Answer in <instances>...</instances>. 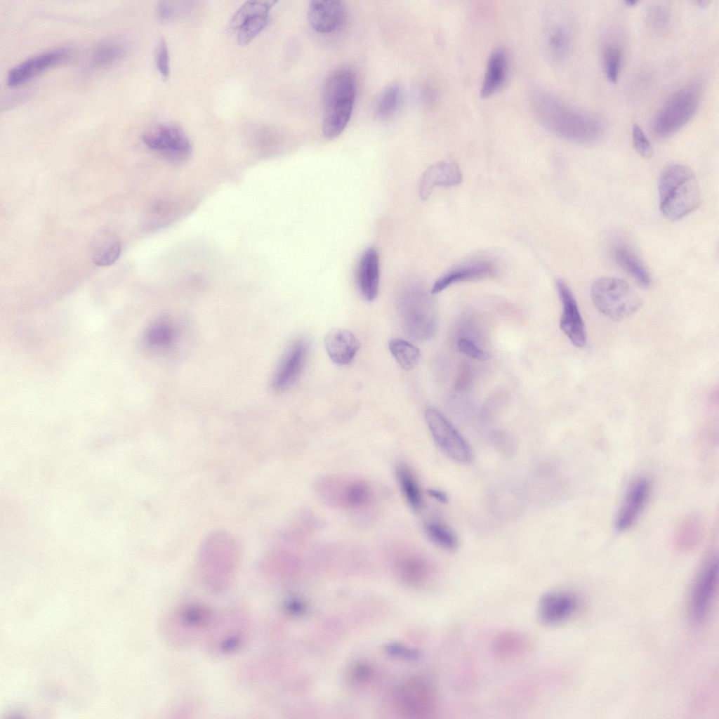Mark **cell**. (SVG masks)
Wrapping results in <instances>:
<instances>
[{
  "label": "cell",
  "mask_w": 719,
  "mask_h": 719,
  "mask_svg": "<svg viewBox=\"0 0 719 719\" xmlns=\"http://www.w3.org/2000/svg\"><path fill=\"white\" fill-rule=\"evenodd\" d=\"M379 257L374 248L367 249L360 257L356 279L360 293L368 301H374L378 292Z\"/></svg>",
  "instance_id": "24"
},
{
  "label": "cell",
  "mask_w": 719,
  "mask_h": 719,
  "mask_svg": "<svg viewBox=\"0 0 719 719\" xmlns=\"http://www.w3.org/2000/svg\"><path fill=\"white\" fill-rule=\"evenodd\" d=\"M647 18L654 29H661L668 22V10L664 4H654L648 10Z\"/></svg>",
  "instance_id": "42"
},
{
  "label": "cell",
  "mask_w": 719,
  "mask_h": 719,
  "mask_svg": "<svg viewBox=\"0 0 719 719\" xmlns=\"http://www.w3.org/2000/svg\"><path fill=\"white\" fill-rule=\"evenodd\" d=\"M625 4L628 6H635L638 4V1H636V0H627V1H625Z\"/></svg>",
  "instance_id": "46"
},
{
  "label": "cell",
  "mask_w": 719,
  "mask_h": 719,
  "mask_svg": "<svg viewBox=\"0 0 719 719\" xmlns=\"http://www.w3.org/2000/svg\"><path fill=\"white\" fill-rule=\"evenodd\" d=\"M651 490V482L645 477H638L630 484L615 520L616 530L624 532L633 526L649 500Z\"/></svg>",
  "instance_id": "15"
},
{
  "label": "cell",
  "mask_w": 719,
  "mask_h": 719,
  "mask_svg": "<svg viewBox=\"0 0 719 719\" xmlns=\"http://www.w3.org/2000/svg\"><path fill=\"white\" fill-rule=\"evenodd\" d=\"M496 266L488 260H475L464 263L449 270L434 283L430 293L437 294L457 282L482 279L494 276Z\"/></svg>",
  "instance_id": "20"
},
{
  "label": "cell",
  "mask_w": 719,
  "mask_h": 719,
  "mask_svg": "<svg viewBox=\"0 0 719 719\" xmlns=\"http://www.w3.org/2000/svg\"><path fill=\"white\" fill-rule=\"evenodd\" d=\"M70 55L67 47L48 50L18 63L6 75V83L10 86L22 84L46 70L66 60Z\"/></svg>",
  "instance_id": "14"
},
{
  "label": "cell",
  "mask_w": 719,
  "mask_h": 719,
  "mask_svg": "<svg viewBox=\"0 0 719 719\" xmlns=\"http://www.w3.org/2000/svg\"><path fill=\"white\" fill-rule=\"evenodd\" d=\"M632 140L634 148L644 158H650L653 154L652 145L640 126L634 124L632 127Z\"/></svg>",
  "instance_id": "40"
},
{
  "label": "cell",
  "mask_w": 719,
  "mask_h": 719,
  "mask_svg": "<svg viewBox=\"0 0 719 719\" xmlns=\"http://www.w3.org/2000/svg\"><path fill=\"white\" fill-rule=\"evenodd\" d=\"M622 61V49L619 44L609 42L605 45L602 51V63L606 78L609 82H616Z\"/></svg>",
  "instance_id": "34"
},
{
  "label": "cell",
  "mask_w": 719,
  "mask_h": 719,
  "mask_svg": "<svg viewBox=\"0 0 719 719\" xmlns=\"http://www.w3.org/2000/svg\"><path fill=\"white\" fill-rule=\"evenodd\" d=\"M388 347L395 360L404 369L411 370L417 365L421 352L414 344L402 338H393L389 341Z\"/></svg>",
  "instance_id": "31"
},
{
  "label": "cell",
  "mask_w": 719,
  "mask_h": 719,
  "mask_svg": "<svg viewBox=\"0 0 719 719\" xmlns=\"http://www.w3.org/2000/svg\"><path fill=\"white\" fill-rule=\"evenodd\" d=\"M577 605V599L572 593L550 591L541 596L538 605V616L543 624L555 626L571 617Z\"/></svg>",
  "instance_id": "19"
},
{
  "label": "cell",
  "mask_w": 719,
  "mask_h": 719,
  "mask_svg": "<svg viewBox=\"0 0 719 719\" xmlns=\"http://www.w3.org/2000/svg\"><path fill=\"white\" fill-rule=\"evenodd\" d=\"M252 621L242 607H232L217 612L215 620L202 640L205 652L211 657L222 659L242 651L249 642Z\"/></svg>",
  "instance_id": "6"
},
{
  "label": "cell",
  "mask_w": 719,
  "mask_h": 719,
  "mask_svg": "<svg viewBox=\"0 0 719 719\" xmlns=\"http://www.w3.org/2000/svg\"><path fill=\"white\" fill-rule=\"evenodd\" d=\"M427 492L429 496L442 503H447L448 502L447 495L441 490L429 489Z\"/></svg>",
  "instance_id": "45"
},
{
  "label": "cell",
  "mask_w": 719,
  "mask_h": 719,
  "mask_svg": "<svg viewBox=\"0 0 719 719\" xmlns=\"http://www.w3.org/2000/svg\"><path fill=\"white\" fill-rule=\"evenodd\" d=\"M240 558L236 539L228 532L217 529L202 541L197 555L200 579L211 592L228 591L235 582Z\"/></svg>",
  "instance_id": "2"
},
{
  "label": "cell",
  "mask_w": 719,
  "mask_h": 719,
  "mask_svg": "<svg viewBox=\"0 0 719 719\" xmlns=\"http://www.w3.org/2000/svg\"><path fill=\"white\" fill-rule=\"evenodd\" d=\"M155 62L161 76L164 79H167L170 74V60L168 46L164 39H159L157 44Z\"/></svg>",
  "instance_id": "41"
},
{
  "label": "cell",
  "mask_w": 719,
  "mask_h": 719,
  "mask_svg": "<svg viewBox=\"0 0 719 719\" xmlns=\"http://www.w3.org/2000/svg\"><path fill=\"white\" fill-rule=\"evenodd\" d=\"M525 639L515 633L507 632L497 637L494 651L498 657L508 658L520 654L525 650Z\"/></svg>",
  "instance_id": "33"
},
{
  "label": "cell",
  "mask_w": 719,
  "mask_h": 719,
  "mask_svg": "<svg viewBox=\"0 0 719 719\" xmlns=\"http://www.w3.org/2000/svg\"><path fill=\"white\" fill-rule=\"evenodd\" d=\"M324 343L328 356L338 365L350 364L360 349L356 336L345 329L335 328L329 331L324 336Z\"/></svg>",
  "instance_id": "23"
},
{
  "label": "cell",
  "mask_w": 719,
  "mask_h": 719,
  "mask_svg": "<svg viewBox=\"0 0 719 719\" xmlns=\"http://www.w3.org/2000/svg\"><path fill=\"white\" fill-rule=\"evenodd\" d=\"M556 289L562 305L560 327L575 346L582 348L586 343V334L576 301L564 281L558 279Z\"/></svg>",
  "instance_id": "17"
},
{
  "label": "cell",
  "mask_w": 719,
  "mask_h": 719,
  "mask_svg": "<svg viewBox=\"0 0 719 719\" xmlns=\"http://www.w3.org/2000/svg\"><path fill=\"white\" fill-rule=\"evenodd\" d=\"M276 1H249L235 13L230 26L237 29L238 44H249L268 25L270 12Z\"/></svg>",
  "instance_id": "12"
},
{
  "label": "cell",
  "mask_w": 719,
  "mask_h": 719,
  "mask_svg": "<svg viewBox=\"0 0 719 719\" xmlns=\"http://www.w3.org/2000/svg\"><path fill=\"white\" fill-rule=\"evenodd\" d=\"M424 532L434 544L447 550H455L459 543L456 534L446 524L435 520H427Z\"/></svg>",
  "instance_id": "28"
},
{
  "label": "cell",
  "mask_w": 719,
  "mask_h": 719,
  "mask_svg": "<svg viewBox=\"0 0 719 719\" xmlns=\"http://www.w3.org/2000/svg\"><path fill=\"white\" fill-rule=\"evenodd\" d=\"M357 76L350 67L334 70L322 88V134L326 139L339 136L347 126L357 93Z\"/></svg>",
  "instance_id": "3"
},
{
  "label": "cell",
  "mask_w": 719,
  "mask_h": 719,
  "mask_svg": "<svg viewBox=\"0 0 719 719\" xmlns=\"http://www.w3.org/2000/svg\"><path fill=\"white\" fill-rule=\"evenodd\" d=\"M659 206L669 220H678L701 204V192L694 173L686 166L672 164L664 169L659 179Z\"/></svg>",
  "instance_id": "5"
},
{
  "label": "cell",
  "mask_w": 719,
  "mask_h": 719,
  "mask_svg": "<svg viewBox=\"0 0 719 719\" xmlns=\"http://www.w3.org/2000/svg\"><path fill=\"white\" fill-rule=\"evenodd\" d=\"M709 2H710V1H707V0H702V1L701 0V1H698V3L699 4V5H700L701 6H702V7H704V6H707V5H708V4H709Z\"/></svg>",
  "instance_id": "47"
},
{
  "label": "cell",
  "mask_w": 719,
  "mask_h": 719,
  "mask_svg": "<svg viewBox=\"0 0 719 719\" xmlns=\"http://www.w3.org/2000/svg\"><path fill=\"white\" fill-rule=\"evenodd\" d=\"M591 296L595 307L613 320L627 318L642 305L636 291L625 280L615 277H602L594 281Z\"/></svg>",
  "instance_id": "8"
},
{
  "label": "cell",
  "mask_w": 719,
  "mask_h": 719,
  "mask_svg": "<svg viewBox=\"0 0 719 719\" xmlns=\"http://www.w3.org/2000/svg\"><path fill=\"white\" fill-rule=\"evenodd\" d=\"M701 92V84L699 81L690 82L673 92L654 117L653 134L665 138L682 128L695 114Z\"/></svg>",
  "instance_id": "7"
},
{
  "label": "cell",
  "mask_w": 719,
  "mask_h": 719,
  "mask_svg": "<svg viewBox=\"0 0 719 719\" xmlns=\"http://www.w3.org/2000/svg\"><path fill=\"white\" fill-rule=\"evenodd\" d=\"M121 252L119 241L108 242L92 255L93 262L98 266H109L115 263Z\"/></svg>",
  "instance_id": "38"
},
{
  "label": "cell",
  "mask_w": 719,
  "mask_h": 719,
  "mask_svg": "<svg viewBox=\"0 0 719 719\" xmlns=\"http://www.w3.org/2000/svg\"><path fill=\"white\" fill-rule=\"evenodd\" d=\"M507 72L506 53L502 48H496L489 57L480 88V96L488 98L498 91L506 81Z\"/></svg>",
  "instance_id": "26"
},
{
  "label": "cell",
  "mask_w": 719,
  "mask_h": 719,
  "mask_svg": "<svg viewBox=\"0 0 719 719\" xmlns=\"http://www.w3.org/2000/svg\"><path fill=\"white\" fill-rule=\"evenodd\" d=\"M176 329L168 322H160L152 326L147 335V341L157 348L170 346L176 338Z\"/></svg>",
  "instance_id": "37"
},
{
  "label": "cell",
  "mask_w": 719,
  "mask_h": 719,
  "mask_svg": "<svg viewBox=\"0 0 719 719\" xmlns=\"http://www.w3.org/2000/svg\"><path fill=\"white\" fill-rule=\"evenodd\" d=\"M424 417L434 442L446 456L458 463L470 462L473 453L469 444L444 415L428 408Z\"/></svg>",
  "instance_id": "10"
},
{
  "label": "cell",
  "mask_w": 719,
  "mask_h": 719,
  "mask_svg": "<svg viewBox=\"0 0 719 719\" xmlns=\"http://www.w3.org/2000/svg\"><path fill=\"white\" fill-rule=\"evenodd\" d=\"M217 612L210 605L198 601L180 603L164 616L161 632L167 644L183 649L204 639L212 626Z\"/></svg>",
  "instance_id": "4"
},
{
  "label": "cell",
  "mask_w": 719,
  "mask_h": 719,
  "mask_svg": "<svg viewBox=\"0 0 719 719\" xmlns=\"http://www.w3.org/2000/svg\"><path fill=\"white\" fill-rule=\"evenodd\" d=\"M308 350V343L303 339L290 345L274 374L272 388L275 390L284 392L294 384L303 368Z\"/></svg>",
  "instance_id": "18"
},
{
  "label": "cell",
  "mask_w": 719,
  "mask_h": 719,
  "mask_svg": "<svg viewBox=\"0 0 719 719\" xmlns=\"http://www.w3.org/2000/svg\"><path fill=\"white\" fill-rule=\"evenodd\" d=\"M569 39V33L565 26L561 24L553 25L547 36L548 50L551 57L555 60L562 59L568 51Z\"/></svg>",
  "instance_id": "35"
},
{
  "label": "cell",
  "mask_w": 719,
  "mask_h": 719,
  "mask_svg": "<svg viewBox=\"0 0 719 719\" xmlns=\"http://www.w3.org/2000/svg\"><path fill=\"white\" fill-rule=\"evenodd\" d=\"M126 45L121 41L107 39L98 44L93 50L92 64L95 67L108 66L120 60L126 53Z\"/></svg>",
  "instance_id": "29"
},
{
  "label": "cell",
  "mask_w": 719,
  "mask_h": 719,
  "mask_svg": "<svg viewBox=\"0 0 719 719\" xmlns=\"http://www.w3.org/2000/svg\"><path fill=\"white\" fill-rule=\"evenodd\" d=\"M718 560L710 558L702 567L694 584L690 602L691 617L701 622L708 612L718 582Z\"/></svg>",
  "instance_id": "16"
},
{
  "label": "cell",
  "mask_w": 719,
  "mask_h": 719,
  "mask_svg": "<svg viewBox=\"0 0 719 719\" xmlns=\"http://www.w3.org/2000/svg\"><path fill=\"white\" fill-rule=\"evenodd\" d=\"M399 311L405 332L412 338H430L436 327V313L430 296L420 287L406 290L400 297Z\"/></svg>",
  "instance_id": "9"
},
{
  "label": "cell",
  "mask_w": 719,
  "mask_h": 719,
  "mask_svg": "<svg viewBox=\"0 0 719 719\" xmlns=\"http://www.w3.org/2000/svg\"><path fill=\"white\" fill-rule=\"evenodd\" d=\"M531 103L539 123L561 138L589 144L600 140L605 132V124L600 117L549 93H534Z\"/></svg>",
  "instance_id": "1"
},
{
  "label": "cell",
  "mask_w": 719,
  "mask_h": 719,
  "mask_svg": "<svg viewBox=\"0 0 719 719\" xmlns=\"http://www.w3.org/2000/svg\"><path fill=\"white\" fill-rule=\"evenodd\" d=\"M462 181L461 170L453 161H443L429 166L419 183V194L427 199L436 186H455Z\"/></svg>",
  "instance_id": "22"
},
{
  "label": "cell",
  "mask_w": 719,
  "mask_h": 719,
  "mask_svg": "<svg viewBox=\"0 0 719 719\" xmlns=\"http://www.w3.org/2000/svg\"><path fill=\"white\" fill-rule=\"evenodd\" d=\"M176 11L172 2L160 1L157 7V17L161 20H167L174 16Z\"/></svg>",
  "instance_id": "44"
},
{
  "label": "cell",
  "mask_w": 719,
  "mask_h": 719,
  "mask_svg": "<svg viewBox=\"0 0 719 719\" xmlns=\"http://www.w3.org/2000/svg\"><path fill=\"white\" fill-rule=\"evenodd\" d=\"M700 534L699 522L694 520H688L678 531V543L683 547H690L698 540Z\"/></svg>",
  "instance_id": "39"
},
{
  "label": "cell",
  "mask_w": 719,
  "mask_h": 719,
  "mask_svg": "<svg viewBox=\"0 0 719 719\" xmlns=\"http://www.w3.org/2000/svg\"><path fill=\"white\" fill-rule=\"evenodd\" d=\"M401 572L411 582H421L429 574V565L427 561L417 555H408L400 565Z\"/></svg>",
  "instance_id": "36"
},
{
  "label": "cell",
  "mask_w": 719,
  "mask_h": 719,
  "mask_svg": "<svg viewBox=\"0 0 719 719\" xmlns=\"http://www.w3.org/2000/svg\"><path fill=\"white\" fill-rule=\"evenodd\" d=\"M399 703L409 717L428 718L435 711L436 692L428 680L415 678L402 687L399 693Z\"/></svg>",
  "instance_id": "13"
},
{
  "label": "cell",
  "mask_w": 719,
  "mask_h": 719,
  "mask_svg": "<svg viewBox=\"0 0 719 719\" xmlns=\"http://www.w3.org/2000/svg\"><path fill=\"white\" fill-rule=\"evenodd\" d=\"M612 257L616 264L630 274L643 287L651 285V277L645 265L628 243L617 241L612 246Z\"/></svg>",
  "instance_id": "25"
},
{
  "label": "cell",
  "mask_w": 719,
  "mask_h": 719,
  "mask_svg": "<svg viewBox=\"0 0 719 719\" xmlns=\"http://www.w3.org/2000/svg\"><path fill=\"white\" fill-rule=\"evenodd\" d=\"M400 88L397 83H392L386 86L378 96L375 105L374 114L376 117L385 119L397 110L400 100Z\"/></svg>",
  "instance_id": "32"
},
{
  "label": "cell",
  "mask_w": 719,
  "mask_h": 719,
  "mask_svg": "<svg viewBox=\"0 0 719 719\" xmlns=\"http://www.w3.org/2000/svg\"><path fill=\"white\" fill-rule=\"evenodd\" d=\"M338 498L340 503L345 508H360L369 501L370 490L363 481L352 480L345 483L341 488Z\"/></svg>",
  "instance_id": "30"
},
{
  "label": "cell",
  "mask_w": 719,
  "mask_h": 719,
  "mask_svg": "<svg viewBox=\"0 0 719 719\" xmlns=\"http://www.w3.org/2000/svg\"><path fill=\"white\" fill-rule=\"evenodd\" d=\"M344 6L338 0H313L308 5V18L311 27L317 32L328 34L341 25Z\"/></svg>",
  "instance_id": "21"
},
{
  "label": "cell",
  "mask_w": 719,
  "mask_h": 719,
  "mask_svg": "<svg viewBox=\"0 0 719 719\" xmlns=\"http://www.w3.org/2000/svg\"><path fill=\"white\" fill-rule=\"evenodd\" d=\"M395 474L407 503L413 510L419 511L423 505L422 495L412 470L407 463L399 462L395 467Z\"/></svg>",
  "instance_id": "27"
},
{
  "label": "cell",
  "mask_w": 719,
  "mask_h": 719,
  "mask_svg": "<svg viewBox=\"0 0 719 719\" xmlns=\"http://www.w3.org/2000/svg\"><path fill=\"white\" fill-rule=\"evenodd\" d=\"M457 348L461 353L475 360H486L489 358V354L487 352L468 338L459 339Z\"/></svg>",
  "instance_id": "43"
},
{
  "label": "cell",
  "mask_w": 719,
  "mask_h": 719,
  "mask_svg": "<svg viewBox=\"0 0 719 719\" xmlns=\"http://www.w3.org/2000/svg\"><path fill=\"white\" fill-rule=\"evenodd\" d=\"M142 140L149 148L174 161L187 159L192 150L187 136L182 128L176 124L157 125L146 131Z\"/></svg>",
  "instance_id": "11"
}]
</instances>
